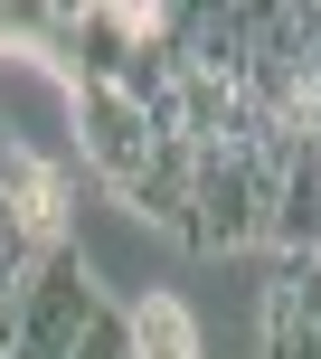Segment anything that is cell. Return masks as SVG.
<instances>
[{
  "label": "cell",
  "mask_w": 321,
  "mask_h": 359,
  "mask_svg": "<svg viewBox=\"0 0 321 359\" xmlns=\"http://www.w3.org/2000/svg\"><path fill=\"white\" fill-rule=\"evenodd\" d=\"M284 142H293L284 123H246V133H217V142H189V227H179V246H198V255L265 246Z\"/></svg>",
  "instance_id": "1"
},
{
  "label": "cell",
  "mask_w": 321,
  "mask_h": 359,
  "mask_svg": "<svg viewBox=\"0 0 321 359\" xmlns=\"http://www.w3.org/2000/svg\"><path fill=\"white\" fill-rule=\"evenodd\" d=\"M95 312H104V293H95V274H86V255L76 246H57V255H38V274L19 284V303H10V359H76V341L95 331Z\"/></svg>",
  "instance_id": "2"
},
{
  "label": "cell",
  "mask_w": 321,
  "mask_h": 359,
  "mask_svg": "<svg viewBox=\"0 0 321 359\" xmlns=\"http://www.w3.org/2000/svg\"><path fill=\"white\" fill-rule=\"evenodd\" d=\"M265 359H321V255L274 265V284H265Z\"/></svg>",
  "instance_id": "3"
},
{
  "label": "cell",
  "mask_w": 321,
  "mask_h": 359,
  "mask_svg": "<svg viewBox=\"0 0 321 359\" xmlns=\"http://www.w3.org/2000/svg\"><path fill=\"white\" fill-rule=\"evenodd\" d=\"M132 359H198V331H189V312L170 293L132 303Z\"/></svg>",
  "instance_id": "4"
},
{
  "label": "cell",
  "mask_w": 321,
  "mask_h": 359,
  "mask_svg": "<svg viewBox=\"0 0 321 359\" xmlns=\"http://www.w3.org/2000/svg\"><path fill=\"white\" fill-rule=\"evenodd\" d=\"M10 142H19V133H10V123H0V161H10Z\"/></svg>",
  "instance_id": "5"
},
{
  "label": "cell",
  "mask_w": 321,
  "mask_h": 359,
  "mask_svg": "<svg viewBox=\"0 0 321 359\" xmlns=\"http://www.w3.org/2000/svg\"><path fill=\"white\" fill-rule=\"evenodd\" d=\"M0 359H10V331H0Z\"/></svg>",
  "instance_id": "6"
}]
</instances>
